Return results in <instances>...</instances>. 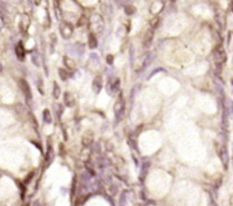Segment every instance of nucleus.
<instances>
[{
  "mask_svg": "<svg viewBox=\"0 0 233 206\" xmlns=\"http://www.w3.org/2000/svg\"><path fill=\"white\" fill-rule=\"evenodd\" d=\"M90 27H92V30L95 32H102L104 29V21L103 18H102V16L97 15V14H95L90 17Z\"/></svg>",
  "mask_w": 233,
  "mask_h": 206,
  "instance_id": "f257e3e1",
  "label": "nucleus"
},
{
  "mask_svg": "<svg viewBox=\"0 0 233 206\" xmlns=\"http://www.w3.org/2000/svg\"><path fill=\"white\" fill-rule=\"evenodd\" d=\"M120 88V80L117 79V77H111L108 81V84H106V91L109 92V95L113 96L114 93L118 92Z\"/></svg>",
  "mask_w": 233,
  "mask_h": 206,
  "instance_id": "f03ea898",
  "label": "nucleus"
},
{
  "mask_svg": "<svg viewBox=\"0 0 233 206\" xmlns=\"http://www.w3.org/2000/svg\"><path fill=\"white\" fill-rule=\"evenodd\" d=\"M60 32L64 39H69L73 33V25L69 22H62L60 25Z\"/></svg>",
  "mask_w": 233,
  "mask_h": 206,
  "instance_id": "7ed1b4c3",
  "label": "nucleus"
},
{
  "mask_svg": "<svg viewBox=\"0 0 233 206\" xmlns=\"http://www.w3.org/2000/svg\"><path fill=\"white\" fill-rule=\"evenodd\" d=\"M114 113H115V117L118 119V121L122 119L125 113V101L122 97L120 96L119 99L117 100V103L114 104Z\"/></svg>",
  "mask_w": 233,
  "mask_h": 206,
  "instance_id": "20e7f679",
  "label": "nucleus"
},
{
  "mask_svg": "<svg viewBox=\"0 0 233 206\" xmlns=\"http://www.w3.org/2000/svg\"><path fill=\"white\" fill-rule=\"evenodd\" d=\"M18 83H20V87H21L22 91H23V93H24L25 98L28 99V100H31L32 99V93H31V89H30L29 83L26 82L25 80H23V79H21Z\"/></svg>",
  "mask_w": 233,
  "mask_h": 206,
  "instance_id": "39448f33",
  "label": "nucleus"
},
{
  "mask_svg": "<svg viewBox=\"0 0 233 206\" xmlns=\"http://www.w3.org/2000/svg\"><path fill=\"white\" fill-rule=\"evenodd\" d=\"M215 61H216L217 65H222L223 63L226 61V55H225V52L223 50L222 47H218L217 50L215 52Z\"/></svg>",
  "mask_w": 233,
  "mask_h": 206,
  "instance_id": "423d86ee",
  "label": "nucleus"
},
{
  "mask_svg": "<svg viewBox=\"0 0 233 206\" xmlns=\"http://www.w3.org/2000/svg\"><path fill=\"white\" fill-rule=\"evenodd\" d=\"M31 24V20H30V17L29 15H22L21 17V22H20V30H21L23 33H25L28 31V29H29V26Z\"/></svg>",
  "mask_w": 233,
  "mask_h": 206,
  "instance_id": "0eeeda50",
  "label": "nucleus"
},
{
  "mask_svg": "<svg viewBox=\"0 0 233 206\" xmlns=\"http://www.w3.org/2000/svg\"><path fill=\"white\" fill-rule=\"evenodd\" d=\"M153 38H154V32H153V30L146 31L144 38H143V47H144V48H149V47L151 46V43L153 42Z\"/></svg>",
  "mask_w": 233,
  "mask_h": 206,
  "instance_id": "6e6552de",
  "label": "nucleus"
},
{
  "mask_svg": "<svg viewBox=\"0 0 233 206\" xmlns=\"http://www.w3.org/2000/svg\"><path fill=\"white\" fill-rule=\"evenodd\" d=\"M15 52H16V57H17L20 61H24V58H25V48H24L22 42H18V43L16 45Z\"/></svg>",
  "mask_w": 233,
  "mask_h": 206,
  "instance_id": "1a4fd4ad",
  "label": "nucleus"
},
{
  "mask_svg": "<svg viewBox=\"0 0 233 206\" xmlns=\"http://www.w3.org/2000/svg\"><path fill=\"white\" fill-rule=\"evenodd\" d=\"M102 86H103V81H102V76L99 75L94 79L93 81V90L95 93H99V91L102 90Z\"/></svg>",
  "mask_w": 233,
  "mask_h": 206,
  "instance_id": "9d476101",
  "label": "nucleus"
},
{
  "mask_svg": "<svg viewBox=\"0 0 233 206\" xmlns=\"http://www.w3.org/2000/svg\"><path fill=\"white\" fill-rule=\"evenodd\" d=\"M94 141V136L92 132H86L83 137V144L85 146H90Z\"/></svg>",
  "mask_w": 233,
  "mask_h": 206,
  "instance_id": "9b49d317",
  "label": "nucleus"
},
{
  "mask_svg": "<svg viewBox=\"0 0 233 206\" xmlns=\"http://www.w3.org/2000/svg\"><path fill=\"white\" fill-rule=\"evenodd\" d=\"M45 158H46V163H47V166L50 164L54 160V151H53V148L50 146H48V148H47V153H46V156H45Z\"/></svg>",
  "mask_w": 233,
  "mask_h": 206,
  "instance_id": "f8f14e48",
  "label": "nucleus"
},
{
  "mask_svg": "<svg viewBox=\"0 0 233 206\" xmlns=\"http://www.w3.org/2000/svg\"><path fill=\"white\" fill-rule=\"evenodd\" d=\"M97 39H96V36L94 33H89V36H88V46L89 48H92V49H95L96 47H97Z\"/></svg>",
  "mask_w": 233,
  "mask_h": 206,
  "instance_id": "ddd939ff",
  "label": "nucleus"
},
{
  "mask_svg": "<svg viewBox=\"0 0 233 206\" xmlns=\"http://www.w3.org/2000/svg\"><path fill=\"white\" fill-rule=\"evenodd\" d=\"M64 103H65V105H66L67 107H71V106H73L74 100H73V97L71 96V93L70 92L64 93Z\"/></svg>",
  "mask_w": 233,
  "mask_h": 206,
  "instance_id": "4468645a",
  "label": "nucleus"
},
{
  "mask_svg": "<svg viewBox=\"0 0 233 206\" xmlns=\"http://www.w3.org/2000/svg\"><path fill=\"white\" fill-rule=\"evenodd\" d=\"M53 86H54V88H53V97L55 99H58L60 96H61V88H60V86L56 82H54Z\"/></svg>",
  "mask_w": 233,
  "mask_h": 206,
  "instance_id": "2eb2a0df",
  "label": "nucleus"
},
{
  "mask_svg": "<svg viewBox=\"0 0 233 206\" xmlns=\"http://www.w3.org/2000/svg\"><path fill=\"white\" fill-rule=\"evenodd\" d=\"M31 58H32V63H33L36 66H40V65H41V64H40V63H41V58H40V55L37 52H34L32 54Z\"/></svg>",
  "mask_w": 233,
  "mask_h": 206,
  "instance_id": "dca6fc26",
  "label": "nucleus"
},
{
  "mask_svg": "<svg viewBox=\"0 0 233 206\" xmlns=\"http://www.w3.org/2000/svg\"><path fill=\"white\" fill-rule=\"evenodd\" d=\"M42 119L46 123H52V114L48 109H45L42 113Z\"/></svg>",
  "mask_w": 233,
  "mask_h": 206,
  "instance_id": "f3484780",
  "label": "nucleus"
},
{
  "mask_svg": "<svg viewBox=\"0 0 233 206\" xmlns=\"http://www.w3.org/2000/svg\"><path fill=\"white\" fill-rule=\"evenodd\" d=\"M58 74H60V77L62 79L63 81H66L69 76H70V73L67 72L66 70H64V68H60L58 70Z\"/></svg>",
  "mask_w": 233,
  "mask_h": 206,
  "instance_id": "a211bd4d",
  "label": "nucleus"
},
{
  "mask_svg": "<svg viewBox=\"0 0 233 206\" xmlns=\"http://www.w3.org/2000/svg\"><path fill=\"white\" fill-rule=\"evenodd\" d=\"M159 23H160V18L159 17H153L150 22V25L152 29H157L159 26Z\"/></svg>",
  "mask_w": 233,
  "mask_h": 206,
  "instance_id": "6ab92c4d",
  "label": "nucleus"
},
{
  "mask_svg": "<svg viewBox=\"0 0 233 206\" xmlns=\"http://www.w3.org/2000/svg\"><path fill=\"white\" fill-rule=\"evenodd\" d=\"M64 62H65V65H66L69 68H72L73 70L74 66H76V65H74V63H73V61L72 59H70L69 57H64Z\"/></svg>",
  "mask_w": 233,
  "mask_h": 206,
  "instance_id": "aec40b11",
  "label": "nucleus"
},
{
  "mask_svg": "<svg viewBox=\"0 0 233 206\" xmlns=\"http://www.w3.org/2000/svg\"><path fill=\"white\" fill-rule=\"evenodd\" d=\"M149 162H146L144 165H143V167H142V173H141V179H143V176H145L146 175V173H147V169H149Z\"/></svg>",
  "mask_w": 233,
  "mask_h": 206,
  "instance_id": "412c9836",
  "label": "nucleus"
},
{
  "mask_svg": "<svg viewBox=\"0 0 233 206\" xmlns=\"http://www.w3.org/2000/svg\"><path fill=\"white\" fill-rule=\"evenodd\" d=\"M55 5H56V7H55V14H56V17H57V20H61V11H60V7H58V2H55Z\"/></svg>",
  "mask_w": 233,
  "mask_h": 206,
  "instance_id": "4be33fe9",
  "label": "nucleus"
},
{
  "mask_svg": "<svg viewBox=\"0 0 233 206\" xmlns=\"http://www.w3.org/2000/svg\"><path fill=\"white\" fill-rule=\"evenodd\" d=\"M55 107H56L57 116H60V115L63 113V106L61 105V104H57V105H55Z\"/></svg>",
  "mask_w": 233,
  "mask_h": 206,
  "instance_id": "5701e85b",
  "label": "nucleus"
},
{
  "mask_svg": "<svg viewBox=\"0 0 233 206\" xmlns=\"http://www.w3.org/2000/svg\"><path fill=\"white\" fill-rule=\"evenodd\" d=\"M41 83H42V82H41V79L39 77V79H38V83H37V84H38V89H39V92H40V93L42 95V93H45V91H44V87H42Z\"/></svg>",
  "mask_w": 233,
  "mask_h": 206,
  "instance_id": "b1692460",
  "label": "nucleus"
},
{
  "mask_svg": "<svg viewBox=\"0 0 233 206\" xmlns=\"http://www.w3.org/2000/svg\"><path fill=\"white\" fill-rule=\"evenodd\" d=\"M125 11H126V13H127L128 15H131V14L135 11V8L134 7H131V6H128V7H126V9H125Z\"/></svg>",
  "mask_w": 233,
  "mask_h": 206,
  "instance_id": "393cba45",
  "label": "nucleus"
},
{
  "mask_svg": "<svg viewBox=\"0 0 233 206\" xmlns=\"http://www.w3.org/2000/svg\"><path fill=\"white\" fill-rule=\"evenodd\" d=\"M106 62H108V64H113V56L112 55H108L106 56Z\"/></svg>",
  "mask_w": 233,
  "mask_h": 206,
  "instance_id": "a878e982",
  "label": "nucleus"
},
{
  "mask_svg": "<svg viewBox=\"0 0 233 206\" xmlns=\"http://www.w3.org/2000/svg\"><path fill=\"white\" fill-rule=\"evenodd\" d=\"M160 71H162V72H165V70H162V68H157V70H154V71H153V72H152V73H151V74H150V75H149V77L153 76L154 74H157V73H158V72H160Z\"/></svg>",
  "mask_w": 233,
  "mask_h": 206,
  "instance_id": "bb28decb",
  "label": "nucleus"
},
{
  "mask_svg": "<svg viewBox=\"0 0 233 206\" xmlns=\"http://www.w3.org/2000/svg\"><path fill=\"white\" fill-rule=\"evenodd\" d=\"M4 26H5V21L2 18V16H0V31L4 29Z\"/></svg>",
  "mask_w": 233,
  "mask_h": 206,
  "instance_id": "cd10ccee",
  "label": "nucleus"
},
{
  "mask_svg": "<svg viewBox=\"0 0 233 206\" xmlns=\"http://www.w3.org/2000/svg\"><path fill=\"white\" fill-rule=\"evenodd\" d=\"M33 206H40V203H39V201H37L36 203H34V205H33Z\"/></svg>",
  "mask_w": 233,
  "mask_h": 206,
  "instance_id": "c85d7f7f",
  "label": "nucleus"
},
{
  "mask_svg": "<svg viewBox=\"0 0 233 206\" xmlns=\"http://www.w3.org/2000/svg\"><path fill=\"white\" fill-rule=\"evenodd\" d=\"M1 72H2V65L0 64V73H1Z\"/></svg>",
  "mask_w": 233,
  "mask_h": 206,
  "instance_id": "c756f323",
  "label": "nucleus"
}]
</instances>
